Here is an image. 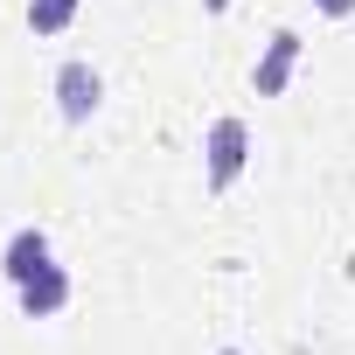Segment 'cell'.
I'll list each match as a JSON object with an SVG mask.
<instances>
[{"instance_id":"cell-9","label":"cell","mask_w":355,"mask_h":355,"mask_svg":"<svg viewBox=\"0 0 355 355\" xmlns=\"http://www.w3.org/2000/svg\"><path fill=\"white\" fill-rule=\"evenodd\" d=\"M216 355H251V348H216Z\"/></svg>"},{"instance_id":"cell-6","label":"cell","mask_w":355,"mask_h":355,"mask_svg":"<svg viewBox=\"0 0 355 355\" xmlns=\"http://www.w3.org/2000/svg\"><path fill=\"white\" fill-rule=\"evenodd\" d=\"M77 8H84V0H28V28L35 35H70L77 28Z\"/></svg>"},{"instance_id":"cell-4","label":"cell","mask_w":355,"mask_h":355,"mask_svg":"<svg viewBox=\"0 0 355 355\" xmlns=\"http://www.w3.org/2000/svg\"><path fill=\"white\" fill-rule=\"evenodd\" d=\"M42 265H56V244H49V230H42V223H21V230H8V244H0V279H8V286H28Z\"/></svg>"},{"instance_id":"cell-1","label":"cell","mask_w":355,"mask_h":355,"mask_svg":"<svg viewBox=\"0 0 355 355\" xmlns=\"http://www.w3.org/2000/svg\"><path fill=\"white\" fill-rule=\"evenodd\" d=\"M251 119H237V112H223V119H209V132H202V189L209 196H230L237 182H244V167H251Z\"/></svg>"},{"instance_id":"cell-5","label":"cell","mask_w":355,"mask_h":355,"mask_svg":"<svg viewBox=\"0 0 355 355\" xmlns=\"http://www.w3.org/2000/svg\"><path fill=\"white\" fill-rule=\"evenodd\" d=\"M70 300H77L70 265H42L28 286H15V306H21L28 320H56V313H70Z\"/></svg>"},{"instance_id":"cell-8","label":"cell","mask_w":355,"mask_h":355,"mask_svg":"<svg viewBox=\"0 0 355 355\" xmlns=\"http://www.w3.org/2000/svg\"><path fill=\"white\" fill-rule=\"evenodd\" d=\"M202 15H230V0H202Z\"/></svg>"},{"instance_id":"cell-3","label":"cell","mask_w":355,"mask_h":355,"mask_svg":"<svg viewBox=\"0 0 355 355\" xmlns=\"http://www.w3.org/2000/svg\"><path fill=\"white\" fill-rule=\"evenodd\" d=\"M300 56H306V35L300 28H272V42L251 63V98H286L293 77H300Z\"/></svg>"},{"instance_id":"cell-7","label":"cell","mask_w":355,"mask_h":355,"mask_svg":"<svg viewBox=\"0 0 355 355\" xmlns=\"http://www.w3.org/2000/svg\"><path fill=\"white\" fill-rule=\"evenodd\" d=\"M313 15H320V21H348V15H355V0H313Z\"/></svg>"},{"instance_id":"cell-2","label":"cell","mask_w":355,"mask_h":355,"mask_svg":"<svg viewBox=\"0 0 355 355\" xmlns=\"http://www.w3.org/2000/svg\"><path fill=\"white\" fill-rule=\"evenodd\" d=\"M49 98H56V119H63V125H91V119L105 112V77H98V63L70 56V63L56 70Z\"/></svg>"}]
</instances>
